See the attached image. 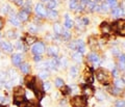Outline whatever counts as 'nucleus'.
Wrapping results in <instances>:
<instances>
[{
    "label": "nucleus",
    "mask_w": 125,
    "mask_h": 107,
    "mask_svg": "<svg viewBox=\"0 0 125 107\" xmlns=\"http://www.w3.org/2000/svg\"><path fill=\"white\" fill-rule=\"evenodd\" d=\"M96 76L98 81L101 82L102 84H109L112 82V75L109 74L106 70H103V69H99L98 71L96 72Z\"/></svg>",
    "instance_id": "1"
},
{
    "label": "nucleus",
    "mask_w": 125,
    "mask_h": 107,
    "mask_svg": "<svg viewBox=\"0 0 125 107\" xmlns=\"http://www.w3.org/2000/svg\"><path fill=\"white\" fill-rule=\"evenodd\" d=\"M71 105L73 107H87V105H88L87 97H84V96L73 97L71 100Z\"/></svg>",
    "instance_id": "2"
},
{
    "label": "nucleus",
    "mask_w": 125,
    "mask_h": 107,
    "mask_svg": "<svg viewBox=\"0 0 125 107\" xmlns=\"http://www.w3.org/2000/svg\"><path fill=\"white\" fill-rule=\"evenodd\" d=\"M113 29L118 34L124 37L125 35V20H119L113 25Z\"/></svg>",
    "instance_id": "3"
},
{
    "label": "nucleus",
    "mask_w": 125,
    "mask_h": 107,
    "mask_svg": "<svg viewBox=\"0 0 125 107\" xmlns=\"http://www.w3.org/2000/svg\"><path fill=\"white\" fill-rule=\"evenodd\" d=\"M31 51H32V53L36 54V55H41L42 53H44V51H45V46H44V44H43V43H41V42L34 43L33 46H32V48H31Z\"/></svg>",
    "instance_id": "4"
},
{
    "label": "nucleus",
    "mask_w": 125,
    "mask_h": 107,
    "mask_svg": "<svg viewBox=\"0 0 125 107\" xmlns=\"http://www.w3.org/2000/svg\"><path fill=\"white\" fill-rule=\"evenodd\" d=\"M36 13L38 16H40L42 18H46L47 17V10L45 9V6L41 4V3H38L36 5Z\"/></svg>",
    "instance_id": "5"
},
{
    "label": "nucleus",
    "mask_w": 125,
    "mask_h": 107,
    "mask_svg": "<svg viewBox=\"0 0 125 107\" xmlns=\"http://www.w3.org/2000/svg\"><path fill=\"white\" fill-rule=\"evenodd\" d=\"M124 14H125V10H123V7H121V6H116L112 10V15H113V17H115V18L122 17V16H124Z\"/></svg>",
    "instance_id": "6"
},
{
    "label": "nucleus",
    "mask_w": 125,
    "mask_h": 107,
    "mask_svg": "<svg viewBox=\"0 0 125 107\" xmlns=\"http://www.w3.org/2000/svg\"><path fill=\"white\" fill-rule=\"evenodd\" d=\"M0 46H1V49L6 53H10V52H13V50H14L13 45L9 42H1L0 43Z\"/></svg>",
    "instance_id": "7"
},
{
    "label": "nucleus",
    "mask_w": 125,
    "mask_h": 107,
    "mask_svg": "<svg viewBox=\"0 0 125 107\" xmlns=\"http://www.w3.org/2000/svg\"><path fill=\"white\" fill-rule=\"evenodd\" d=\"M88 59L91 62H93L94 66L99 65V62H100V58H99V56L96 53H90L89 56H88Z\"/></svg>",
    "instance_id": "8"
},
{
    "label": "nucleus",
    "mask_w": 125,
    "mask_h": 107,
    "mask_svg": "<svg viewBox=\"0 0 125 107\" xmlns=\"http://www.w3.org/2000/svg\"><path fill=\"white\" fill-rule=\"evenodd\" d=\"M18 19L20 20V22H26L27 20H28V18H29V14L27 13V11H25L24 10H20L18 13Z\"/></svg>",
    "instance_id": "9"
},
{
    "label": "nucleus",
    "mask_w": 125,
    "mask_h": 107,
    "mask_svg": "<svg viewBox=\"0 0 125 107\" xmlns=\"http://www.w3.org/2000/svg\"><path fill=\"white\" fill-rule=\"evenodd\" d=\"M10 23L11 25L16 26V27L20 26V20L18 19V17H17V16H16L14 13L10 15Z\"/></svg>",
    "instance_id": "10"
},
{
    "label": "nucleus",
    "mask_w": 125,
    "mask_h": 107,
    "mask_svg": "<svg viewBox=\"0 0 125 107\" xmlns=\"http://www.w3.org/2000/svg\"><path fill=\"white\" fill-rule=\"evenodd\" d=\"M83 92L84 94V97H92L94 95V88L90 85H85V86H83Z\"/></svg>",
    "instance_id": "11"
},
{
    "label": "nucleus",
    "mask_w": 125,
    "mask_h": 107,
    "mask_svg": "<svg viewBox=\"0 0 125 107\" xmlns=\"http://www.w3.org/2000/svg\"><path fill=\"white\" fill-rule=\"evenodd\" d=\"M75 45H76V49L78 50V52L83 54L84 51H85V46H84V43L81 41V39H78V41L75 42Z\"/></svg>",
    "instance_id": "12"
},
{
    "label": "nucleus",
    "mask_w": 125,
    "mask_h": 107,
    "mask_svg": "<svg viewBox=\"0 0 125 107\" xmlns=\"http://www.w3.org/2000/svg\"><path fill=\"white\" fill-rule=\"evenodd\" d=\"M11 61L15 66H20L22 62V55L21 54H14L11 56Z\"/></svg>",
    "instance_id": "13"
},
{
    "label": "nucleus",
    "mask_w": 125,
    "mask_h": 107,
    "mask_svg": "<svg viewBox=\"0 0 125 107\" xmlns=\"http://www.w3.org/2000/svg\"><path fill=\"white\" fill-rule=\"evenodd\" d=\"M25 95V90L23 89L21 86H17L14 88V96L15 97H24Z\"/></svg>",
    "instance_id": "14"
},
{
    "label": "nucleus",
    "mask_w": 125,
    "mask_h": 107,
    "mask_svg": "<svg viewBox=\"0 0 125 107\" xmlns=\"http://www.w3.org/2000/svg\"><path fill=\"white\" fill-rule=\"evenodd\" d=\"M74 26V22L71 20V18L69 17V15L67 14L65 16V27L66 28H72Z\"/></svg>",
    "instance_id": "15"
},
{
    "label": "nucleus",
    "mask_w": 125,
    "mask_h": 107,
    "mask_svg": "<svg viewBox=\"0 0 125 107\" xmlns=\"http://www.w3.org/2000/svg\"><path fill=\"white\" fill-rule=\"evenodd\" d=\"M118 65H119V69L120 70H124L125 69V55L124 54H119V58H118Z\"/></svg>",
    "instance_id": "16"
},
{
    "label": "nucleus",
    "mask_w": 125,
    "mask_h": 107,
    "mask_svg": "<svg viewBox=\"0 0 125 107\" xmlns=\"http://www.w3.org/2000/svg\"><path fill=\"white\" fill-rule=\"evenodd\" d=\"M20 70H21L22 73L28 74L29 71H30V66L27 62H23V63H21V66H20Z\"/></svg>",
    "instance_id": "17"
},
{
    "label": "nucleus",
    "mask_w": 125,
    "mask_h": 107,
    "mask_svg": "<svg viewBox=\"0 0 125 107\" xmlns=\"http://www.w3.org/2000/svg\"><path fill=\"white\" fill-rule=\"evenodd\" d=\"M47 17H49L51 20H56L58 18V14H57V11L50 10L49 11H47Z\"/></svg>",
    "instance_id": "18"
},
{
    "label": "nucleus",
    "mask_w": 125,
    "mask_h": 107,
    "mask_svg": "<svg viewBox=\"0 0 125 107\" xmlns=\"http://www.w3.org/2000/svg\"><path fill=\"white\" fill-rule=\"evenodd\" d=\"M53 30H54V33L57 35H61L62 33V27L61 26V24H58V23H55V24L53 25Z\"/></svg>",
    "instance_id": "19"
},
{
    "label": "nucleus",
    "mask_w": 125,
    "mask_h": 107,
    "mask_svg": "<svg viewBox=\"0 0 125 107\" xmlns=\"http://www.w3.org/2000/svg\"><path fill=\"white\" fill-rule=\"evenodd\" d=\"M24 41L27 45H32V44H34V42L37 41V39H36V37H32V35H27V37H25Z\"/></svg>",
    "instance_id": "20"
},
{
    "label": "nucleus",
    "mask_w": 125,
    "mask_h": 107,
    "mask_svg": "<svg viewBox=\"0 0 125 107\" xmlns=\"http://www.w3.org/2000/svg\"><path fill=\"white\" fill-rule=\"evenodd\" d=\"M115 86L119 89H122L125 86V81L123 80V79H117V80L115 81Z\"/></svg>",
    "instance_id": "21"
},
{
    "label": "nucleus",
    "mask_w": 125,
    "mask_h": 107,
    "mask_svg": "<svg viewBox=\"0 0 125 107\" xmlns=\"http://www.w3.org/2000/svg\"><path fill=\"white\" fill-rule=\"evenodd\" d=\"M101 28V31H102L103 33H109L111 32V26H108L107 23H102L100 26Z\"/></svg>",
    "instance_id": "22"
},
{
    "label": "nucleus",
    "mask_w": 125,
    "mask_h": 107,
    "mask_svg": "<svg viewBox=\"0 0 125 107\" xmlns=\"http://www.w3.org/2000/svg\"><path fill=\"white\" fill-rule=\"evenodd\" d=\"M48 53H49V55H51V56H54V57H55L56 55H57V53H58L57 47H55V46H51V47H50V48L48 49Z\"/></svg>",
    "instance_id": "23"
},
{
    "label": "nucleus",
    "mask_w": 125,
    "mask_h": 107,
    "mask_svg": "<svg viewBox=\"0 0 125 107\" xmlns=\"http://www.w3.org/2000/svg\"><path fill=\"white\" fill-rule=\"evenodd\" d=\"M84 78H85V80H88L89 82L93 81V74H92L91 69H88V72L87 71L84 72Z\"/></svg>",
    "instance_id": "24"
},
{
    "label": "nucleus",
    "mask_w": 125,
    "mask_h": 107,
    "mask_svg": "<svg viewBox=\"0 0 125 107\" xmlns=\"http://www.w3.org/2000/svg\"><path fill=\"white\" fill-rule=\"evenodd\" d=\"M28 32L32 33V34L37 33V32H38V26H37L36 24H33V23L29 24V25H28Z\"/></svg>",
    "instance_id": "25"
},
{
    "label": "nucleus",
    "mask_w": 125,
    "mask_h": 107,
    "mask_svg": "<svg viewBox=\"0 0 125 107\" xmlns=\"http://www.w3.org/2000/svg\"><path fill=\"white\" fill-rule=\"evenodd\" d=\"M72 57H73L74 60L77 61V62H80L81 60H83V54L79 53V52H78V51H77V52H75V53H73Z\"/></svg>",
    "instance_id": "26"
},
{
    "label": "nucleus",
    "mask_w": 125,
    "mask_h": 107,
    "mask_svg": "<svg viewBox=\"0 0 125 107\" xmlns=\"http://www.w3.org/2000/svg\"><path fill=\"white\" fill-rule=\"evenodd\" d=\"M77 6H78V0H70L69 2L70 10H76Z\"/></svg>",
    "instance_id": "27"
},
{
    "label": "nucleus",
    "mask_w": 125,
    "mask_h": 107,
    "mask_svg": "<svg viewBox=\"0 0 125 107\" xmlns=\"http://www.w3.org/2000/svg\"><path fill=\"white\" fill-rule=\"evenodd\" d=\"M77 74H78V68L77 67H71V70H70V76H71L72 78L74 77H76L77 76Z\"/></svg>",
    "instance_id": "28"
},
{
    "label": "nucleus",
    "mask_w": 125,
    "mask_h": 107,
    "mask_svg": "<svg viewBox=\"0 0 125 107\" xmlns=\"http://www.w3.org/2000/svg\"><path fill=\"white\" fill-rule=\"evenodd\" d=\"M56 4H57V2L55 0H48L47 1V7L50 10H53L54 7H56Z\"/></svg>",
    "instance_id": "29"
},
{
    "label": "nucleus",
    "mask_w": 125,
    "mask_h": 107,
    "mask_svg": "<svg viewBox=\"0 0 125 107\" xmlns=\"http://www.w3.org/2000/svg\"><path fill=\"white\" fill-rule=\"evenodd\" d=\"M95 4H96V2H93V1H90L85 4V9H87L88 10H91V11H94V7H95Z\"/></svg>",
    "instance_id": "30"
},
{
    "label": "nucleus",
    "mask_w": 125,
    "mask_h": 107,
    "mask_svg": "<svg viewBox=\"0 0 125 107\" xmlns=\"http://www.w3.org/2000/svg\"><path fill=\"white\" fill-rule=\"evenodd\" d=\"M24 101H25L24 97H15L14 98V102H15V104H17V105H21L22 103H24Z\"/></svg>",
    "instance_id": "31"
},
{
    "label": "nucleus",
    "mask_w": 125,
    "mask_h": 107,
    "mask_svg": "<svg viewBox=\"0 0 125 107\" xmlns=\"http://www.w3.org/2000/svg\"><path fill=\"white\" fill-rule=\"evenodd\" d=\"M39 77H40L41 79H47L49 77V72L46 70H43L40 72V74H39Z\"/></svg>",
    "instance_id": "32"
},
{
    "label": "nucleus",
    "mask_w": 125,
    "mask_h": 107,
    "mask_svg": "<svg viewBox=\"0 0 125 107\" xmlns=\"http://www.w3.org/2000/svg\"><path fill=\"white\" fill-rule=\"evenodd\" d=\"M62 95H69V94H71V88H69V86H62Z\"/></svg>",
    "instance_id": "33"
},
{
    "label": "nucleus",
    "mask_w": 125,
    "mask_h": 107,
    "mask_svg": "<svg viewBox=\"0 0 125 107\" xmlns=\"http://www.w3.org/2000/svg\"><path fill=\"white\" fill-rule=\"evenodd\" d=\"M5 79H6V73L2 72V71H0V84L4 83L5 82Z\"/></svg>",
    "instance_id": "34"
},
{
    "label": "nucleus",
    "mask_w": 125,
    "mask_h": 107,
    "mask_svg": "<svg viewBox=\"0 0 125 107\" xmlns=\"http://www.w3.org/2000/svg\"><path fill=\"white\" fill-rule=\"evenodd\" d=\"M106 3L109 7H116L117 6V0H106Z\"/></svg>",
    "instance_id": "35"
},
{
    "label": "nucleus",
    "mask_w": 125,
    "mask_h": 107,
    "mask_svg": "<svg viewBox=\"0 0 125 107\" xmlns=\"http://www.w3.org/2000/svg\"><path fill=\"white\" fill-rule=\"evenodd\" d=\"M55 85L57 88H62V86H64V80H62V78H56L55 79Z\"/></svg>",
    "instance_id": "36"
},
{
    "label": "nucleus",
    "mask_w": 125,
    "mask_h": 107,
    "mask_svg": "<svg viewBox=\"0 0 125 107\" xmlns=\"http://www.w3.org/2000/svg\"><path fill=\"white\" fill-rule=\"evenodd\" d=\"M89 44H90V46H91L93 49H95V48H96V46H97V41H96V39H94V38H91V39H90Z\"/></svg>",
    "instance_id": "37"
},
{
    "label": "nucleus",
    "mask_w": 125,
    "mask_h": 107,
    "mask_svg": "<svg viewBox=\"0 0 125 107\" xmlns=\"http://www.w3.org/2000/svg\"><path fill=\"white\" fill-rule=\"evenodd\" d=\"M10 10H10V5H9V4H4V5L2 6V9H1L2 14H7Z\"/></svg>",
    "instance_id": "38"
},
{
    "label": "nucleus",
    "mask_w": 125,
    "mask_h": 107,
    "mask_svg": "<svg viewBox=\"0 0 125 107\" xmlns=\"http://www.w3.org/2000/svg\"><path fill=\"white\" fill-rule=\"evenodd\" d=\"M76 25H77V27L79 29H83V27H84L83 23V20H81V19H77L76 20Z\"/></svg>",
    "instance_id": "39"
},
{
    "label": "nucleus",
    "mask_w": 125,
    "mask_h": 107,
    "mask_svg": "<svg viewBox=\"0 0 125 107\" xmlns=\"http://www.w3.org/2000/svg\"><path fill=\"white\" fill-rule=\"evenodd\" d=\"M9 75H10V77L11 78V79H13V80H14V79L15 78H17L18 77V75H17V73H16V71L15 70H10L9 71Z\"/></svg>",
    "instance_id": "40"
},
{
    "label": "nucleus",
    "mask_w": 125,
    "mask_h": 107,
    "mask_svg": "<svg viewBox=\"0 0 125 107\" xmlns=\"http://www.w3.org/2000/svg\"><path fill=\"white\" fill-rule=\"evenodd\" d=\"M116 107H125V101L123 100H118L115 104Z\"/></svg>",
    "instance_id": "41"
},
{
    "label": "nucleus",
    "mask_w": 125,
    "mask_h": 107,
    "mask_svg": "<svg viewBox=\"0 0 125 107\" xmlns=\"http://www.w3.org/2000/svg\"><path fill=\"white\" fill-rule=\"evenodd\" d=\"M62 37H64L66 39H70V37H71V33H70L69 31H67V30H62Z\"/></svg>",
    "instance_id": "42"
},
{
    "label": "nucleus",
    "mask_w": 125,
    "mask_h": 107,
    "mask_svg": "<svg viewBox=\"0 0 125 107\" xmlns=\"http://www.w3.org/2000/svg\"><path fill=\"white\" fill-rule=\"evenodd\" d=\"M111 93L113 94V95H119L120 93H121V89H119V88H117L116 86L115 88H111Z\"/></svg>",
    "instance_id": "43"
},
{
    "label": "nucleus",
    "mask_w": 125,
    "mask_h": 107,
    "mask_svg": "<svg viewBox=\"0 0 125 107\" xmlns=\"http://www.w3.org/2000/svg\"><path fill=\"white\" fill-rule=\"evenodd\" d=\"M7 37H9L10 39H15V38H16V31L10 30L9 32H7Z\"/></svg>",
    "instance_id": "44"
},
{
    "label": "nucleus",
    "mask_w": 125,
    "mask_h": 107,
    "mask_svg": "<svg viewBox=\"0 0 125 107\" xmlns=\"http://www.w3.org/2000/svg\"><path fill=\"white\" fill-rule=\"evenodd\" d=\"M15 3L18 6H23L24 5V0H15Z\"/></svg>",
    "instance_id": "45"
},
{
    "label": "nucleus",
    "mask_w": 125,
    "mask_h": 107,
    "mask_svg": "<svg viewBox=\"0 0 125 107\" xmlns=\"http://www.w3.org/2000/svg\"><path fill=\"white\" fill-rule=\"evenodd\" d=\"M17 49H18V50H25L24 46H23V44H22L21 42H18V43H17Z\"/></svg>",
    "instance_id": "46"
},
{
    "label": "nucleus",
    "mask_w": 125,
    "mask_h": 107,
    "mask_svg": "<svg viewBox=\"0 0 125 107\" xmlns=\"http://www.w3.org/2000/svg\"><path fill=\"white\" fill-rule=\"evenodd\" d=\"M100 7H101L100 10H104V11H107V10H108V7H109V6L107 5V3H103V4L101 5Z\"/></svg>",
    "instance_id": "47"
},
{
    "label": "nucleus",
    "mask_w": 125,
    "mask_h": 107,
    "mask_svg": "<svg viewBox=\"0 0 125 107\" xmlns=\"http://www.w3.org/2000/svg\"><path fill=\"white\" fill-rule=\"evenodd\" d=\"M43 88H44V90H49V88H50L49 82H45L44 84H43Z\"/></svg>",
    "instance_id": "48"
},
{
    "label": "nucleus",
    "mask_w": 125,
    "mask_h": 107,
    "mask_svg": "<svg viewBox=\"0 0 125 107\" xmlns=\"http://www.w3.org/2000/svg\"><path fill=\"white\" fill-rule=\"evenodd\" d=\"M3 27H4V19L2 17H0V30H1Z\"/></svg>",
    "instance_id": "49"
},
{
    "label": "nucleus",
    "mask_w": 125,
    "mask_h": 107,
    "mask_svg": "<svg viewBox=\"0 0 125 107\" xmlns=\"http://www.w3.org/2000/svg\"><path fill=\"white\" fill-rule=\"evenodd\" d=\"M33 60H34V61H41V60H42L41 55H36V56L33 57Z\"/></svg>",
    "instance_id": "50"
},
{
    "label": "nucleus",
    "mask_w": 125,
    "mask_h": 107,
    "mask_svg": "<svg viewBox=\"0 0 125 107\" xmlns=\"http://www.w3.org/2000/svg\"><path fill=\"white\" fill-rule=\"evenodd\" d=\"M81 20H83V25H84V26L89 24V19H87V18H83V19H81Z\"/></svg>",
    "instance_id": "51"
},
{
    "label": "nucleus",
    "mask_w": 125,
    "mask_h": 107,
    "mask_svg": "<svg viewBox=\"0 0 125 107\" xmlns=\"http://www.w3.org/2000/svg\"><path fill=\"white\" fill-rule=\"evenodd\" d=\"M113 76H114V77H117V76H118V70H117V69H114V70H113Z\"/></svg>",
    "instance_id": "52"
},
{
    "label": "nucleus",
    "mask_w": 125,
    "mask_h": 107,
    "mask_svg": "<svg viewBox=\"0 0 125 107\" xmlns=\"http://www.w3.org/2000/svg\"><path fill=\"white\" fill-rule=\"evenodd\" d=\"M26 107H39V106L33 104V103H28V104H26Z\"/></svg>",
    "instance_id": "53"
},
{
    "label": "nucleus",
    "mask_w": 125,
    "mask_h": 107,
    "mask_svg": "<svg viewBox=\"0 0 125 107\" xmlns=\"http://www.w3.org/2000/svg\"><path fill=\"white\" fill-rule=\"evenodd\" d=\"M112 52L117 55V54H119V50L117 49V48H113V49H112Z\"/></svg>",
    "instance_id": "54"
},
{
    "label": "nucleus",
    "mask_w": 125,
    "mask_h": 107,
    "mask_svg": "<svg viewBox=\"0 0 125 107\" xmlns=\"http://www.w3.org/2000/svg\"><path fill=\"white\" fill-rule=\"evenodd\" d=\"M90 1V0H81V5H83V6H85V4Z\"/></svg>",
    "instance_id": "55"
},
{
    "label": "nucleus",
    "mask_w": 125,
    "mask_h": 107,
    "mask_svg": "<svg viewBox=\"0 0 125 107\" xmlns=\"http://www.w3.org/2000/svg\"><path fill=\"white\" fill-rule=\"evenodd\" d=\"M96 1H102V0H96Z\"/></svg>",
    "instance_id": "56"
},
{
    "label": "nucleus",
    "mask_w": 125,
    "mask_h": 107,
    "mask_svg": "<svg viewBox=\"0 0 125 107\" xmlns=\"http://www.w3.org/2000/svg\"><path fill=\"white\" fill-rule=\"evenodd\" d=\"M43 1H48V0H43Z\"/></svg>",
    "instance_id": "57"
},
{
    "label": "nucleus",
    "mask_w": 125,
    "mask_h": 107,
    "mask_svg": "<svg viewBox=\"0 0 125 107\" xmlns=\"http://www.w3.org/2000/svg\"><path fill=\"white\" fill-rule=\"evenodd\" d=\"M124 48H125V43H124Z\"/></svg>",
    "instance_id": "58"
},
{
    "label": "nucleus",
    "mask_w": 125,
    "mask_h": 107,
    "mask_svg": "<svg viewBox=\"0 0 125 107\" xmlns=\"http://www.w3.org/2000/svg\"><path fill=\"white\" fill-rule=\"evenodd\" d=\"M10 1H15V0H10Z\"/></svg>",
    "instance_id": "59"
}]
</instances>
